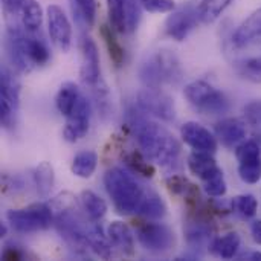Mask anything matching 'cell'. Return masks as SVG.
<instances>
[{
	"mask_svg": "<svg viewBox=\"0 0 261 261\" xmlns=\"http://www.w3.org/2000/svg\"><path fill=\"white\" fill-rule=\"evenodd\" d=\"M130 125L142 153L148 159L162 168H176L179 165L180 144L165 127L135 110L130 112Z\"/></svg>",
	"mask_w": 261,
	"mask_h": 261,
	"instance_id": "cell-1",
	"label": "cell"
},
{
	"mask_svg": "<svg viewBox=\"0 0 261 261\" xmlns=\"http://www.w3.org/2000/svg\"><path fill=\"white\" fill-rule=\"evenodd\" d=\"M35 32L9 28L6 32V52L12 66L20 72H31L37 66H44L50 52L46 43L34 35Z\"/></svg>",
	"mask_w": 261,
	"mask_h": 261,
	"instance_id": "cell-2",
	"label": "cell"
},
{
	"mask_svg": "<svg viewBox=\"0 0 261 261\" xmlns=\"http://www.w3.org/2000/svg\"><path fill=\"white\" fill-rule=\"evenodd\" d=\"M104 187L118 214H138L147 188H144L128 171L118 167L107 170L104 174Z\"/></svg>",
	"mask_w": 261,
	"mask_h": 261,
	"instance_id": "cell-3",
	"label": "cell"
},
{
	"mask_svg": "<svg viewBox=\"0 0 261 261\" xmlns=\"http://www.w3.org/2000/svg\"><path fill=\"white\" fill-rule=\"evenodd\" d=\"M182 76L180 61L170 50H158L139 67V78L145 87L161 89L165 84H179Z\"/></svg>",
	"mask_w": 261,
	"mask_h": 261,
	"instance_id": "cell-4",
	"label": "cell"
},
{
	"mask_svg": "<svg viewBox=\"0 0 261 261\" xmlns=\"http://www.w3.org/2000/svg\"><path fill=\"white\" fill-rule=\"evenodd\" d=\"M54 226L61 239L78 252H84L89 249L90 237L96 229V225L86 223L73 210L69 208L61 210V213L54 220Z\"/></svg>",
	"mask_w": 261,
	"mask_h": 261,
	"instance_id": "cell-5",
	"label": "cell"
},
{
	"mask_svg": "<svg viewBox=\"0 0 261 261\" xmlns=\"http://www.w3.org/2000/svg\"><path fill=\"white\" fill-rule=\"evenodd\" d=\"M188 102L203 115H223L229 110V101L223 92L203 80L190 83L184 89Z\"/></svg>",
	"mask_w": 261,
	"mask_h": 261,
	"instance_id": "cell-6",
	"label": "cell"
},
{
	"mask_svg": "<svg viewBox=\"0 0 261 261\" xmlns=\"http://www.w3.org/2000/svg\"><path fill=\"white\" fill-rule=\"evenodd\" d=\"M6 219L14 231L20 234L38 232L54 225V214L46 203H32L21 210H11L6 213Z\"/></svg>",
	"mask_w": 261,
	"mask_h": 261,
	"instance_id": "cell-7",
	"label": "cell"
},
{
	"mask_svg": "<svg viewBox=\"0 0 261 261\" xmlns=\"http://www.w3.org/2000/svg\"><path fill=\"white\" fill-rule=\"evenodd\" d=\"M136 237L142 248L153 254L168 252L176 243L174 232L168 226L153 222H138Z\"/></svg>",
	"mask_w": 261,
	"mask_h": 261,
	"instance_id": "cell-8",
	"label": "cell"
},
{
	"mask_svg": "<svg viewBox=\"0 0 261 261\" xmlns=\"http://www.w3.org/2000/svg\"><path fill=\"white\" fill-rule=\"evenodd\" d=\"M20 104V84L12 72L6 67L2 69L0 76V121L5 128H9L15 122V116Z\"/></svg>",
	"mask_w": 261,
	"mask_h": 261,
	"instance_id": "cell-9",
	"label": "cell"
},
{
	"mask_svg": "<svg viewBox=\"0 0 261 261\" xmlns=\"http://www.w3.org/2000/svg\"><path fill=\"white\" fill-rule=\"evenodd\" d=\"M136 104L141 112L148 113L154 118H159L162 121H173L176 116V109L173 99L164 93L161 89L145 87L141 90L136 96Z\"/></svg>",
	"mask_w": 261,
	"mask_h": 261,
	"instance_id": "cell-10",
	"label": "cell"
},
{
	"mask_svg": "<svg viewBox=\"0 0 261 261\" xmlns=\"http://www.w3.org/2000/svg\"><path fill=\"white\" fill-rule=\"evenodd\" d=\"M47 31L50 41L63 52H67L72 46V24L58 5L47 6Z\"/></svg>",
	"mask_w": 261,
	"mask_h": 261,
	"instance_id": "cell-11",
	"label": "cell"
},
{
	"mask_svg": "<svg viewBox=\"0 0 261 261\" xmlns=\"http://www.w3.org/2000/svg\"><path fill=\"white\" fill-rule=\"evenodd\" d=\"M90 115H92V107L90 101L87 99L86 95L81 96L72 113L66 118V127L63 130V136L67 142H76L83 139L90 127Z\"/></svg>",
	"mask_w": 261,
	"mask_h": 261,
	"instance_id": "cell-12",
	"label": "cell"
},
{
	"mask_svg": "<svg viewBox=\"0 0 261 261\" xmlns=\"http://www.w3.org/2000/svg\"><path fill=\"white\" fill-rule=\"evenodd\" d=\"M81 47V67H80V76L81 81L86 86H96L101 80V67H99V52L96 43L87 37L83 35L80 41Z\"/></svg>",
	"mask_w": 261,
	"mask_h": 261,
	"instance_id": "cell-13",
	"label": "cell"
},
{
	"mask_svg": "<svg viewBox=\"0 0 261 261\" xmlns=\"http://www.w3.org/2000/svg\"><path fill=\"white\" fill-rule=\"evenodd\" d=\"M199 21L200 20L197 17V9L191 6H184L170 14V17L165 21V32L173 40L184 41L190 35V32L197 26Z\"/></svg>",
	"mask_w": 261,
	"mask_h": 261,
	"instance_id": "cell-14",
	"label": "cell"
},
{
	"mask_svg": "<svg viewBox=\"0 0 261 261\" xmlns=\"http://www.w3.org/2000/svg\"><path fill=\"white\" fill-rule=\"evenodd\" d=\"M180 136L182 141L196 151L214 153L217 150V136L199 122H185L180 128Z\"/></svg>",
	"mask_w": 261,
	"mask_h": 261,
	"instance_id": "cell-15",
	"label": "cell"
},
{
	"mask_svg": "<svg viewBox=\"0 0 261 261\" xmlns=\"http://www.w3.org/2000/svg\"><path fill=\"white\" fill-rule=\"evenodd\" d=\"M214 133L226 148H236L246 139L248 128L239 118H225L216 124Z\"/></svg>",
	"mask_w": 261,
	"mask_h": 261,
	"instance_id": "cell-16",
	"label": "cell"
},
{
	"mask_svg": "<svg viewBox=\"0 0 261 261\" xmlns=\"http://www.w3.org/2000/svg\"><path fill=\"white\" fill-rule=\"evenodd\" d=\"M261 41V8L252 12L234 32L232 44L239 49L257 44Z\"/></svg>",
	"mask_w": 261,
	"mask_h": 261,
	"instance_id": "cell-17",
	"label": "cell"
},
{
	"mask_svg": "<svg viewBox=\"0 0 261 261\" xmlns=\"http://www.w3.org/2000/svg\"><path fill=\"white\" fill-rule=\"evenodd\" d=\"M167 188L171 194L174 196H180L184 197V200L187 202L188 208H194L197 205H200V193L199 188L191 184L188 179L182 177V176H170L167 180Z\"/></svg>",
	"mask_w": 261,
	"mask_h": 261,
	"instance_id": "cell-18",
	"label": "cell"
},
{
	"mask_svg": "<svg viewBox=\"0 0 261 261\" xmlns=\"http://www.w3.org/2000/svg\"><path fill=\"white\" fill-rule=\"evenodd\" d=\"M107 237L110 243L118 248L124 255H133L135 240L128 225H125L124 222H112L107 228Z\"/></svg>",
	"mask_w": 261,
	"mask_h": 261,
	"instance_id": "cell-19",
	"label": "cell"
},
{
	"mask_svg": "<svg viewBox=\"0 0 261 261\" xmlns=\"http://www.w3.org/2000/svg\"><path fill=\"white\" fill-rule=\"evenodd\" d=\"M81 96H83L81 89L75 83L66 81L61 84V87L55 96V106H57L58 112L64 118H67L72 113V110L75 109V106L78 104V101L81 99Z\"/></svg>",
	"mask_w": 261,
	"mask_h": 261,
	"instance_id": "cell-20",
	"label": "cell"
},
{
	"mask_svg": "<svg viewBox=\"0 0 261 261\" xmlns=\"http://www.w3.org/2000/svg\"><path fill=\"white\" fill-rule=\"evenodd\" d=\"M187 164H188L190 171L202 180L208 179L213 173H216L219 170V165H217L213 153H208V151H196L194 150L188 156Z\"/></svg>",
	"mask_w": 261,
	"mask_h": 261,
	"instance_id": "cell-21",
	"label": "cell"
},
{
	"mask_svg": "<svg viewBox=\"0 0 261 261\" xmlns=\"http://www.w3.org/2000/svg\"><path fill=\"white\" fill-rule=\"evenodd\" d=\"M240 243H242V239L237 232H228L223 237L214 239L208 248L213 255L225 258V260H231L237 255Z\"/></svg>",
	"mask_w": 261,
	"mask_h": 261,
	"instance_id": "cell-22",
	"label": "cell"
},
{
	"mask_svg": "<svg viewBox=\"0 0 261 261\" xmlns=\"http://www.w3.org/2000/svg\"><path fill=\"white\" fill-rule=\"evenodd\" d=\"M18 14L24 31L29 32L40 31L43 23V9L37 0H23Z\"/></svg>",
	"mask_w": 261,
	"mask_h": 261,
	"instance_id": "cell-23",
	"label": "cell"
},
{
	"mask_svg": "<svg viewBox=\"0 0 261 261\" xmlns=\"http://www.w3.org/2000/svg\"><path fill=\"white\" fill-rule=\"evenodd\" d=\"M138 214L151 219V220H159L164 219L167 214V205L162 200V197L151 188H147L145 197L141 203V208L138 211Z\"/></svg>",
	"mask_w": 261,
	"mask_h": 261,
	"instance_id": "cell-24",
	"label": "cell"
},
{
	"mask_svg": "<svg viewBox=\"0 0 261 261\" xmlns=\"http://www.w3.org/2000/svg\"><path fill=\"white\" fill-rule=\"evenodd\" d=\"M99 34H101V38L104 40V44L107 47V52H109L112 63L116 67L122 66V63L125 60V52H124V47L121 46L119 40L116 38V31L112 28V24L104 23L99 28Z\"/></svg>",
	"mask_w": 261,
	"mask_h": 261,
	"instance_id": "cell-25",
	"label": "cell"
},
{
	"mask_svg": "<svg viewBox=\"0 0 261 261\" xmlns=\"http://www.w3.org/2000/svg\"><path fill=\"white\" fill-rule=\"evenodd\" d=\"M80 202H81L83 211L86 213V216L92 222L101 220L106 216V213H107V203H106V200L101 199L98 194H95L90 190H84L80 194Z\"/></svg>",
	"mask_w": 261,
	"mask_h": 261,
	"instance_id": "cell-26",
	"label": "cell"
},
{
	"mask_svg": "<svg viewBox=\"0 0 261 261\" xmlns=\"http://www.w3.org/2000/svg\"><path fill=\"white\" fill-rule=\"evenodd\" d=\"M96 165H98V154L92 150H84L73 158L70 170L76 177L89 179L95 173Z\"/></svg>",
	"mask_w": 261,
	"mask_h": 261,
	"instance_id": "cell-27",
	"label": "cell"
},
{
	"mask_svg": "<svg viewBox=\"0 0 261 261\" xmlns=\"http://www.w3.org/2000/svg\"><path fill=\"white\" fill-rule=\"evenodd\" d=\"M34 185L35 190L38 193V196L41 197H47L54 188V182H55V174H54V168L49 162H40L35 170H34Z\"/></svg>",
	"mask_w": 261,
	"mask_h": 261,
	"instance_id": "cell-28",
	"label": "cell"
},
{
	"mask_svg": "<svg viewBox=\"0 0 261 261\" xmlns=\"http://www.w3.org/2000/svg\"><path fill=\"white\" fill-rule=\"evenodd\" d=\"M236 0H203L197 6V17L202 23H214Z\"/></svg>",
	"mask_w": 261,
	"mask_h": 261,
	"instance_id": "cell-29",
	"label": "cell"
},
{
	"mask_svg": "<svg viewBox=\"0 0 261 261\" xmlns=\"http://www.w3.org/2000/svg\"><path fill=\"white\" fill-rule=\"evenodd\" d=\"M125 11H127V0H107V12H109L110 24L119 34L127 32Z\"/></svg>",
	"mask_w": 261,
	"mask_h": 261,
	"instance_id": "cell-30",
	"label": "cell"
},
{
	"mask_svg": "<svg viewBox=\"0 0 261 261\" xmlns=\"http://www.w3.org/2000/svg\"><path fill=\"white\" fill-rule=\"evenodd\" d=\"M236 72L246 81L261 84V57L248 58L236 64Z\"/></svg>",
	"mask_w": 261,
	"mask_h": 261,
	"instance_id": "cell-31",
	"label": "cell"
},
{
	"mask_svg": "<svg viewBox=\"0 0 261 261\" xmlns=\"http://www.w3.org/2000/svg\"><path fill=\"white\" fill-rule=\"evenodd\" d=\"M124 162L125 165L135 173V174H139L142 177H153L154 176V167L145 161V158L139 153V151H132V153H127L124 156Z\"/></svg>",
	"mask_w": 261,
	"mask_h": 261,
	"instance_id": "cell-32",
	"label": "cell"
},
{
	"mask_svg": "<svg viewBox=\"0 0 261 261\" xmlns=\"http://www.w3.org/2000/svg\"><path fill=\"white\" fill-rule=\"evenodd\" d=\"M73 14L87 28H92L96 20V2L95 0H72Z\"/></svg>",
	"mask_w": 261,
	"mask_h": 261,
	"instance_id": "cell-33",
	"label": "cell"
},
{
	"mask_svg": "<svg viewBox=\"0 0 261 261\" xmlns=\"http://www.w3.org/2000/svg\"><path fill=\"white\" fill-rule=\"evenodd\" d=\"M231 205H232V211H236L243 219H252L258 211V202L252 194L236 196Z\"/></svg>",
	"mask_w": 261,
	"mask_h": 261,
	"instance_id": "cell-34",
	"label": "cell"
},
{
	"mask_svg": "<svg viewBox=\"0 0 261 261\" xmlns=\"http://www.w3.org/2000/svg\"><path fill=\"white\" fill-rule=\"evenodd\" d=\"M239 176L245 184L254 185L258 184L261 179V156L255 159H249V161H243L239 162Z\"/></svg>",
	"mask_w": 261,
	"mask_h": 261,
	"instance_id": "cell-35",
	"label": "cell"
},
{
	"mask_svg": "<svg viewBox=\"0 0 261 261\" xmlns=\"http://www.w3.org/2000/svg\"><path fill=\"white\" fill-rule=\"evenodd\" d=\"M203 190L210 197H223L226 194V180L222 168H219L216 173L203 180Z\"/></svg>",
	"mask_w": 261,
	"mask_h": 261,
	"instance_id": "cell-36",
	"label": "cell"
},
{
	"mask_svg": "<svg viewBox=\"0 0 261 261\" xmlns=\"http://www.w3.org/2000/svg\"><path fill=\"white\" fill-rule=\"evenodd\" d=\"M138 0H127V11H125V26L127 32H133L141 20V3Z\"/></svg>",
	"mask_w": 261,
	"mask_h": 261,
	"instance_id": "cell-37",
	"label": "cell"
},
{
	"mask_svg": "<svg viewBox=\"0 0 261 261\" xmlns=\"http://www.w3.org/2000/svg\"><path fill=\"white\" fill-rule=\"evenodd\" d=\"M141 6L150 12H171L176 8L174 0H138Z\"/></svg>",
	"mask_w": 261,
	"mask_h": 261,
	"instance_id": "cell-38",
	"label": "cell"
},
{
	"mask_svg": "<svg viewBox=\"0 0 261 261\" xmlns=\"http://www.w3.org/2000/svg\"><path fill=\"white\" fill-rule=\"evenodd\" d=\"M246 121L252 125H261V99L252 101L245 106Z\"/></svg>",
	"mask_w": 261,
	"mask_h": 261,
	"instance_id": "cell-39",
	"label": "cell"
},
{
	"mask_svg": "<svg viewBox=\"0 0 261 261\" xmlns=\"http://www.w3.org/2000/svg\"><path fill=\"white\" fill-rule=\"evenodd\" d=\"M24 255H26V254H24L23 249H20V248H17V246H12L11 243L6 245V246L3 248V252H2V258L6 261L23 260Z\"/></svg>",
	"mask_w": 261,
	"mask_h": 261,
	"instance_id": "cell-40",
	"label": "cell"
},
{
	"mask_svg": "<svg viewBox=\"0 0 261 261\" xmlns=\"http://www.w3.org/2000/svg\"><path fill=\"white\" fill-rule=\"evenodd\" d=\"M251 236L257 245H261V220H254L251 223Z\"/></svg>",
	"mask_w": 261,
	"mask_h": 261,
	"instance_id": "cell-41",
	"label": "cell"
},
{
	"mask_svg": "<svg viewBox=\"0 0 261 261\" xmlns=\"http://www.w3.org/2000/svg\"><path fill=\"white\" fill-rule=\"evenodd\" d=\"M240 258H246V260H252V261H261V252H251V254H245L243 257H240Z\"/></svg>",
	"mask_w": 261,
	"mask_h": 261,
	"instance_id": "cell-42",
	"label": "cell"
},
{
	"mask_svg": "<svg viewBox=\"0 0 261 261\" xmlns=\"http://www.w3.org/2000/svg\"><path fill=\"white\" fill-rule=\"evenodd\" d=\"M0 234H2V237H5V236H6V226H5V225H2V228H0Z\"/></svg>",
	"mask_w": 261,
	"mask_h": 261,
	"instance_id": "cell-43",
	"label": "cell"
}]
</instances>
